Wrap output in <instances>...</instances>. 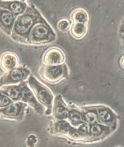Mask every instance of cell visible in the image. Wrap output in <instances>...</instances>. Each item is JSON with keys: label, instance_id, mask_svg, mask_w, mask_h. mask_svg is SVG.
Returning <instances> with one entry per match:
<instances>
[{"label": "cell", "instance_id": "6da1fadb", "mask_svg": "<svg viewBox=\"0 0 124 147\" xmlns=\"http://www.w3.org/2000/svg\"><path fill=\"white\" fill-rule=\"evenodd\" d=\"M38 13L32 8L27 7L22 14L17 17L11 37L18 42L29 43V35L31 29L38 22Z\"/></svg>", "mask_w": 124, "mask_h": 147}, {"label": "cell", "instance_id": "7a4b0ae2", "mask_svg": "<svg viewBox=\"0 0 124 147\" xmlns=\"http://www.w3.org/2000/svg\"><path fill=\"white\" fill-rule=\"evenodd\" d=\"M28 83L38 102L46 107L45 114L50 115L52 113L54 99L50 90L32 76L28 78Z\"/></svg>", "mask_w": 124, "mask_h": 147}, {"label": "cell", "instance_id": "3957f363", "mask_svg": "<svg viewBox=\"0 0 124 147\" xmlns=\"http://www.w3.org/2000/svg\"><path fill=\"white\" fill-rule=\"evenodd\" d=\"M55 35L50 27L45 23H36L29 35V43L35 44L48 43L54 39Z\"/></svg>", "mask_w": 124, "mask_h": 147}, {"label": "cell", "instance_id": "277c9868", "mask_svg": "<svg viewBox=\"0 0 124 147\" xmlns=\"http://www.w3.org/2000/svg\"><path fill=\"white\" fill-rule=\"evenodd\" d=\"M40 73L46 81L50 83H56L68 77V71L65 65H48L42 67Z\"/></svg>", "mask_w": 124, "mask_h": 147}, {"label": "cell", "instance_id": "5b68a950", "mask_svg": "<svg viewBox=\"0 0 124 147\" xmlns=\"http://www.w3.org/2000/svg\"><path fill=\"white\" fill-rule=\"evenodd\" d=\"M28 105L24 102H15L0 108V118L17 121L22 120Z\"/></svg>", "mask_w": 124, "mask_h": 147}, {"label": "cell", "instance_id": "8992f818", "mask_svg": "<svg viewBox=\"0 0 124 147\" xmlns=\"http://www.w3.org/2000/svg\"><path fill=\"white\" fill-rule=\"evenodd\" d=\"M30 71L26 67L19 66L16 69L7 72L0 78V87L13 85L25 81L30 74Z\"/></svg>", "mask_w": 124, "mask_h": 147}, {"label": "cell", "instance_id": "52a82bcc", "mask_svg": "<svg viewBox=\"0 0 124 147\" xmlns=\"http://www.w3.org/2000/svg\"><path fill=\"white\" fill-rule=\"evenodd\" d=\"M21 85V96L20 101L28 104L34 109L37 113L43 115L44 113L43 106L38 102L32 91L28 86V81L20 83Z\"/></svg>", "mask_w": 124, "mask_h": 147}, {"label": "cell", "instance_id": "ba28073f", "mask_svg": "<svg viewBox=\"0 0 124 147\" xmlns=\"http://www.w3.org/2000/svg\"><path fill=\"white\" fill-rule=\"evenodd\" d=\"M70 107L64 101L61 95L54 98L52 107V118L54 122L68 119Z\"/></svg>", "mask_w": 124, "mask_h": 147}, {"label": "cell", "instance_id": "9c48e42d", "mask_svg": "<svg viewBox=\"0 0 124 147\" xmlns=\"http://www.w3.org/2000/svg\"><path fill=\"white\" fill-rule=\"evenodd\" d=\"M16 18L9 11L0 8V29L10 36Z\"/></svg>", "mask_w": 124, "mask_h": 147}, {"label": "cell", "instance_id": "30bf717a", "mask_svg": "<svg viewBox=\"0 0 124 147\" xmlns=\"http://www.w3.org/2000/svg\"><path fill=\"white\" fill-rule=\"evenodd\" d=\"M27 7V4L24 1L0 0V8L9 11L16 18L23 13Z\"/></svg>", "mask_w": 124, "mask_h": 147}, {"label": "cell", "instance_id": "8fae6325", "mask_svg": "<svg viewBox=\"0 0 124 147\" xmlns=\"http://www.w3.org/2000/svg\"><path fill=\"white\" fill-rule=\"evenodd\" d=\"M19 58L14 53L7 52L2 54L0 58V65L3 70L11 71L18 67Z\"/></svg>", "mask_w": 124, "mask_h": 147}, {"label": "cell", "instance_id": "7c38bea8", "mask_svg": "<svg viewBox=\"0 0 124 147\" xmlns=\"http://www.w3.org/2000/svg\"><path fill=\"white\" fill-rule=\"evenodd\" d=\"M64 55L61 50L57 48H52L45 54L44 61L48 65H58L64 61Z\"/></svg>", "mask_w": 124, "mask_h": 147}, {"label": "cell", "instance_id": "4fadbf2b", "mask_svg": "<svg viewBox=\"0 0 124 147\" xmlns=\"http://www.w3.org/2000/svg\"><path fill=\"white\" fill-rule=\"evenodd\" d=\"M52 126V133L57 135L65 136L68 137L75 128L66 120L55 121Z\"/></svg>", "mask_w": 124, "mask_h": 147}, {"label": "cell", "instance_id": "5bb4252c", "mask_svg": "<svg viewBox=\"0 0 124 147\" xmlns=\"http://www.w3.org/2000/svg\"><path fill=\"white\" fill-rule=\"evenodd\" d=\"M3 93L13 100L14 102L20 101L21 96V85L20 83L17 85L4 86L0 87Z\"/></svg>", "mask_w": 124, "mask_h": 147}, {"label": "cell", "instance_id": "9a60e30c", "mask_svg": "<svg viewBox=\"0 0 124 147\" xmlns=\"http://www.w3.org/2000/svg\"><path fill=\"white\" fill-rule=\"evenodd\" d=\"M69 109L68 119L72 126L77 127L82 123H84L82 118V109L74 105L69 106Z\"/></svg>", "mask_w": 124, "mask_h": 147}, {"label": "cell", "instance_id": "2e32d148", "mask_svg": "<svg viewBox=\"0 0 124 147\" xmlns=\"http://www.w3.org/2000/svg\"><path fill=\"white\" fill-rule=\"evenodd\" d=\"M86 27L85 24L75 23L72 25L71 31L73 36L77 38L82 37L86 33Z\"/></svg>", "mask_w": 124, "mask_h": 147}, {"label": "cell", "instance_id": "e0dca14e", "mask_svg": "<svg viewBox=\"0 0 124 147\" xmlns=\"http://www.w3.org/2000/svg\"><path fill=\"white\" fill-rule=\"evenodd\" d=\"M72 18L75 23L85 24L88 23V15L85 11L81 9L75 11L72 14Z\"/></svg>", "mask_w": 124, "mask_h": 147}, {"label": "cell", "instance_id": "ac0fdd59", "mask_svg": "<svg viewBox=\"0 0 124 147\" xmlns=\"http://www.w3.org/2000/svg\"><path fill=\"white\" fill-rule=\"evenodd\" d=\"M14 102L10 98L5 96L0 89V108L6 107Z\"/></svg>", "mask_w": 124, "mask_h": 147}, {"label": "cell", "instance_id": "d6986e66", "mask_svg": "<svg viewBox=\"0 0 124 147\" xmlns=\"http://www.w3.org/2000/svg\"><path fill=\"white\" fill-rule=\"evenodd\" d=\"M69 23L66 21L61 22L58 24V28L60 31H65L67 30L69 28Z\"/></svg>", "mask_w": 124, "mask_h": 147}, {"label": "cell", "instance_id": "ffe728a7", "mask_svg": "<svg viewBox=\"0 0 124 147\" xmlns=\"http://www.w3.org/2000/svg\"><path fill=\"white\" fill-rule=\"evenodd\" d=\"M121 63L122 66L124 68V56L123 57L121 60Z\"/></svg>", "mask_w": 124, "mask_h": 147}, {"label": "cell", "instance_id": "44dd1931", "mask_svg": "<svg viewBox=\"0 0 124 147\" xmlns=\"http://www.w3.org/2000/svg\"></svg>", "mask_w": 124, "mask_h": 147}]
</instances>
